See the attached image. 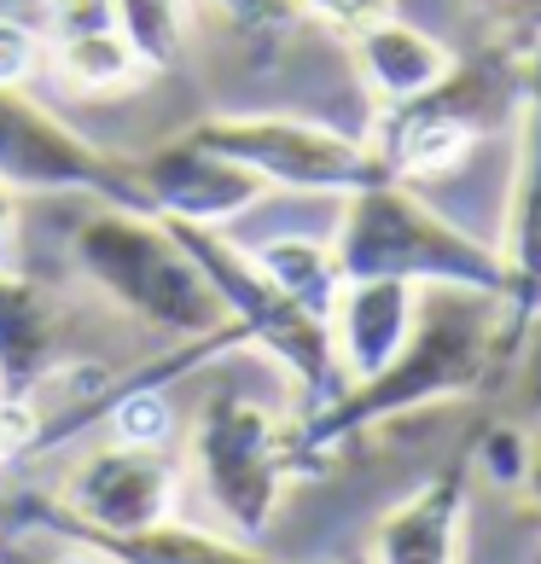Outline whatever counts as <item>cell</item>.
<instances>
[{
	"mask_svg": "<svg viewBox=\"0 0 541 564\" xmlns=\"http://www.w3.org/2000/svg\"><path fill=\"white\" fill-rule=\"evenodd\" d=\"M466 495H472V454L448 459L425 477L408 500H397L372 530V564H461L466 541Z\"/></svg>",
	"mask_w": 541,
	"mask_h": 564,
	"instance_id": "cell-13",
	"label": "cell"
},
{
	"mask_svg": "<svg viewBox=\"0 0 541 564\" xmlns=\"http://www.w3.org/2000/svg\"><path fill=\"white\" fill-rule=\"evenodd\" d=\"M175 239L186 245V257L198 262V274L210 280L221 315L234 321V332L251 349H262L268 361H280V372L303 395V413L326 408L344 390L338 355H332V332L321 315H309L303 303H291L285 291L251 262V250H239L221 227H193V221H170Z\"/></svg>",
	"mask_w": 541,
	"mask_h": 564,
	"instance_id": "cell-5",
	"label": "cell"
},
{
	"mask_svg": "<svg viewBox=\"0 0 541 564\" xmlns=\"http://www.w3.org/2000/svg\"><path fill=\"white\" fill-rule=\"evenodd\" d=\"M18 454H30V408L0 395V471H7Z\"/></svg>",
	"mask_w": 541,
	"mask_h": 564,
	"instance_id": "cell-26",
	"label": "cell"
},
{
	"mask_svg": "<svg viewBox=\"0 0 541 564\" xmlns=\"http://www.w3.org/2000/svg\"><path fill=\"white\" fill-rule=\"evenodd\" d=\"M489 338H495V297L425 285L413 338L390 355L372 379L344 384L326 408L297 420V448L309 459V471H321L344 443H356V436L379 431V425H397L408 413L436 408V402L477 395L495 379Z\"/></svg>",
	"mask_w": 541,
	"mask_h": 564,
	"instance_id": "cell-1",
	"label": "cell"
},
{
	"mask_svg": "<svg viewBox=\"0 0 541 564\" xmlns=\"http://www.w3.org/2000/svg\"><path fill=\"white\" fill-rule=\"evenodd\" d=\"M413 321H420V285H408V280H344L338 303H332V315H326L344 384L372 379V372L413 338Z\"/></svg>",
	"mask_w": 541,
	"mask_h": 564,
	"instance_id": "cell-15",
	"label": "cell"
},
{
	"mask_svg": "<svg viewBox=\"0 0 541 564\" xmlns=\"http://www.w3.org/2000/svg\"><path fill=\"white\" fill-rule=\"evenodd\" d=\"M210 7L262 53H280L285 41L297 35V24H303L297 0H210Z\"/></svg>",
	"mask_w": 541,
	"mask_h": 564,
	"instance_id": "cell-20",
	"label": "cell"
},
{
	"mask_svg": "<svg viewBox=\"0 0 541 564\" xmlns=\"http://www.w3.org/2000/svg\"><path fill=\"white\" fill-rule=\"evenodd\" d=\"M338 564H372V558H367V547H361V553H349V558H338Z\"/></svg>",
	"mask_w": 541,
	"mask_h": 564,
	"instance_id": "cell-30",
	"label": "cell"
},
{
	"mask_svg": "<svg viewBox=\"0 0 541 564\" xmlns=\"http://www.w3.org/2000/svg\"><path fill=\"white\" fill-rule=\"evenodd\" d=\"M297 12L326 24L332 35H356L361 24H372V18L397 12V0H297Z\"/></svg>",
	"mask_w": 541,
	"mask_h": 564,
	"instance_id": "cell-25",
	"label": "cell"
},
{
	"mask_svg": "<svg viewBox=\"0 0 541 564\" xmlns=\"http://www.w3.org/2000/svg\"><path fill=\"white\" fill-rule=\"evenodd\" d=\"M186 466L198 471L221 524L257 541L280 518V500L291 477H309V459L297 448V420H280L274 408L251 402L239 390H216L198 408L186 436Z\"/></svg>",
	"mask_w": 541,
	"mask_h": 564,
	"instance_id": "cell-4",
	"label": "cell"
},
{
	"mask_svg": "<svg viewBox=\"0 0 541 564\" xmlns=\"http://www.w3.org/2000/svg\"><path fill=\"white\" fill-rule=\"evenodd\" d=\"M477 12L495 24V35L507 41V53H535L541 47V0H472Z\"/></svg>",
	"mask_w": 541,
	"mask_h": 564,
	"instance_id": "cell-23",
	"label": "cell"
},
{
	"mask_svg": "<svg viewBox=\"0 0 541 564\" xmlns=\"http://www.w3.org/2000/svg\"><path fill=\"white\" fill-rule=\"evenodd\" d=\"M117 24L140 53L152 76H170L186 65V41H193V0H117Z\"/></svg>",
	"mask_w": 541,
	"mask_h": 564,
	"instance_id": "cell-19",
	"label": "cell"
},
{
	"mask_svg": "<svg viewBox=\"0 0 541 564\" xmlns=\"http://www.w3.org/2000/svg\"><path fill=\"white\" fill-rule=\"evenodd\" d=\"M58 512L82 530H145V524H163L175 518V500H181V459L170 448H152V443H111L82 454L65 489L53 495Z\"/></svg>",
	"mask_w": 541,
	"mask_h": 564,
	"instance_id": "cell-10",
	"label": "cell"
},
{
	"mask_svg": "<svg viewBox=\"0 0 541 564\" xmlns=\"http://www.w3.org/2000/svg\"><path fill=\"white\" fill-rule=\"evenodd\" d=\"M18 227H24V221H18V193L0 181V268L18 262Z\"/></svg>",
	"mask_w": 541,
	"mask_h": 564,
	"instance_id": "cell-27",
	"label": "cell"
},
{
	"mask_svg": "<svg viewBox=\"0 0 541 564\" xmlns=\"http://www.w3.org/2000/svg\"><path fill=\"white\" fill-rule=\"evenodd\" d=\"M134 175H140L145 210L163 216V221H193V227L239 221L245 210H257L262 193H268L251 170H239L234 158L210 152V145L193 140V134H175L170 145L134 158Z\"/></svg>",
	"mask_w": 541,
	"mask_h": 564,
	"instance_id": "cell-12",
	"label": "cell"
},
{
	"mask_svg": "<svg viewBox=\"0 0 541 564\" xmlns=\"http://www.w3.org/2000/svg\"><path fill=\"white\" fill-rule=\"evenodd\" d=\"M0 547H7V530H0Z\"/></svg>",
	"mask_w": 541,
	"mask_h": 564,
	"instance_id": "cell-31",
	"label": "cell"
},
{
	"mask_svg": "<svg viewBox=\"0 0 541 564\" xmlns=\"http://www.w3.org/2000/svg\"><path fill=\"white\" fill-rule=\"evenodd\" d=\"M41 58H47L41 30L24 24V18H12V12H0V88H30Z\"/></svg>",
	"mask_w": 541,
	"mask_h": 564,
	"instance_id": "cell-21",
	"label": "cell"
},
{
	"mask_svg": "<svg viewBox=\"0 0 541 564\" xmlns=\"http://www.w3.org/2000/svg\"><path fill=\"white\" fill-rule=\"evenodd\" d=\"M338 257L344 280H408V285H448V291H477V297H501L507 268L489 239L466 234L461 221L413 193L408 181H372L361 193L338 198Z\"/></svg>",
	"mask_w": 541,
	"mask_h": 564,
	"instance_id": "cell-2",
	"label": "cell"
},
{
	"mask_svg": "<svg viewBox=\"0 0 541 564\" xmlns=\"http://www.w3.org/2000/svg\"><path fill=\"white\" fill-rule=\"evenodd\" d=\"M501 268L507 285L495 297V379L524 367L530 332L541 326V47L524 53V82H518V152H512V186L501 210Z\"/></svg>",
	"mask_w": 541,
	"mask_h": 564,
	"instance_id": "cell-9",
	"label": "cell"
},
{
	"mask_svg": "<svg viewBox=\"0 0 541 564\" xmlns=\"http://www.w3.org/2000/svg\"><path fill=\"white\" fill-rule=\"evenodd\" d=\"M71 257L82 280L134 315L140 326H158L181 344L216 338L234 321L221 315L210 280L186 257L175 227L152 210H122V204H94L71 234Z\"/></svg>",
	"mask_w": 541,
	"mask_h": 564,
	"instance_id": "cell-3",
	"label": "cell"
},
{
	"mask_svg": "<svg viewBox=\"0 0 541 564\" xmlns=\"http://www.w3.org/2000/svg\"><path fill=\"white\" fill-rule=\"evenodd\" d=\"M117 24V0H41V41H71Z\"/></svg>",
	"mask_w": 541,
	"mask_h": 564,
	"instance_id": "cell-22",
	"label": "cell"
},
{
	"mask_svg": "<svg viewBox=\"0 0 541 564\" xmlns=\"http://www.w3.org/2000/svg\"><path fill=\"white\" fill-rule=\"evenodd\" d=\"M41 564H111V558L99 553V547H88V541H65V547H58V553H47Z\"/></svg>",
	"mask_w": 541,
	"mask_h": 564,
	"instance_id": "cell-28",
	"label": "cell"
},
{
	"mask_svg": "<svg viewBox=\"0 0 541 564\" xmlns=\"http://www.w3.org/2000/svg\"><path fill=\"white\" fill-rule=\"evenodd\" d=\"M0 181L18 198H94L145 210L134 158L99 152L88 134H76L65 117H53L30 88H0Z\"/></svg>",
	"mask_w": 541,
	"mask_h": 564,
	"instance_id": "cell-8",
	"label": "cell"
},
{
	"mask_svg": "<svg viewBox=\"0 0 541 564\" xmlns=\"http://www.w3.org/2000/svg\"><path fill=\"white\" fill-rule=\"evenodd\" d=\"M472 466H484L495 484H524V466H530V436H518V431H489L484 443H477L472 454Z\"/></svg>",
	"mask_w": 541,
	"mask_h": 564,
	"instance_id": "cell-24",
	"label": "cell"
},
{
	"mask_svg": "<svg viewBox=\"0 0 541 564\" xmlns=\"http://www.w3.org/2000/svg\"><path fill=\"white\" fill-rule=\"evenodd\" d=\"M47 58H53V70H58V82L65 88H76V94H122V88H140L145 70L140 65V53L129 47V35H122V24H111V30H88V35H71V41H53L47 47Z\"/></svg>",
	"mask_w": 541,
	"mask_h": 564,
	"instance_id": "cell-18",
	"label": "cell"
},
{
	"mask_svg": "<svg viewBox=\"0 0 541 564\" xmlns=\"http://www.w3.org/2000/svg\"><path fill=\"white\" fill-rule=\"evenodd\" d=\"M524 495H530V507L541 512V436L530 443V466H524Z\"/></svg>",
	"mask_w": 541,
	"mask_h": 564,
	"instance_id": "cell-29",
	"label": "cell"
},
{
	"mask_svg": "<svg viewBox=\"0 0 541 564\" xmlns=\"http://www.w3.org/2000/svg\"><path fill=\"white\" fill-rule=\"evenodd\" d=\"M251 262L262 268L268 280H274L291 303H303L309 315H332V303H338V257H332L326 239H303V234H280V239H262L251 250Z\"/></svg>",
	"mask_w": 541,
	"mask_h": 564,
	"instance_id": "cell-17",
	"label": "cell"
},
{
	"mask_svg": "<svg viewBox=\"0 0 541 564\" xmlns=\"http://www.w3.org/2000/svg\"><path fill=\"white\" fill-rule=\"evenodd\" d=\"M186 134L221 158H234L262 186L303 193V198H349L372 181H397L367 140L326 129L315 117H291V111H216L193 122Z\"/></svg>",
	"mask_w": 541,
	"mask_h": 564,
	"instance_id": "cell-7",
	"label": "cell"
},
{
	"mask_svg": "<svg viewBox=\"0 0 541 564\" xmlns=\"http://www.w3.org/2000/svg\"><path fill=\"white\" fill-rule=\"evenodd\" d=\"M65 332L71 315L53 285H41L24 268H0V395L24 402V395L65 361Z\"/></svg>",
	"mask_w": 541,
	"mask_h": 564,
	"instance_id": "cell-14",
	"label": "cell"
},
{
	"mask_svg": "<svg viewBox=\"0 0 541 564\" xmlns=\"http://www.w3.org/2000/svg\"><path fill=\"white\" fill-rule=\"evenodd\" d=\"M344 47L356 58V76L372 94V106H402V99L436 88V82L461 65L436 35H425L420 24H408L397 12H385L372 24H361L356 35H344Z\"/></svg>",
	"mask_w": 541,
	"mask_h": 564,
	"instance_id": "cell-16",
	"label": "cell"
},
{
	"mask_svg": "<svg viewBox=\"0 0 541 564\" xmlns=\"http://www.w3.org/2000/svg\"><path fill=\"white\" fill-rule=\"evenodd\" d=\"M7 524H24V530H41L53 541H88L99 547L111 564H280L257 553L245 535H216V530H198V524H181V518H163V524H145V530H82L58 512L53 495L41 489H18L7 507H0Z\"/></svg>",
	"mask_w": 541,
	"mask_h": 564,
	"instance_id": "cell-11",
	"label": "cell"
},
{
	"mask_svg": "<svg viewBox=\"0 0 541 564\" xmlns=\"http://www.w3.org/2000/svg\"><path fill=\"white\" fill-rule=\"evenodd\" d=\"M518 117V70L507 58H477V65H454L436 88L402 99V106H379L367 145L397 181H436L454 175L472 158V145L489 129Z\"/></svg>",
	"mask_w": 541,
	"mask_h": 564,
	"instance_id": "cell-6",
	"label": "cell"
}]
</instances>
